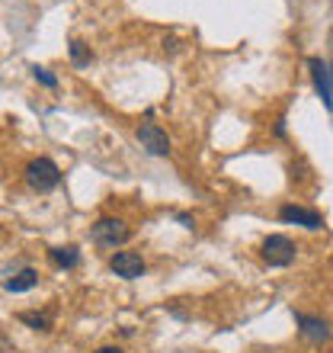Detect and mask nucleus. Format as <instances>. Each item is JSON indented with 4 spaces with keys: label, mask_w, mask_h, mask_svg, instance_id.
Returning a JSON list of instances; mask_svg holds the SVG:
<instances>
[{
    "label": "nucleus",
    "mask_w": 333,
    "mask_h": 353,
    "mask_svg": "<svg viewBox=\"0 0 333 353\" xmlns=\"http://www.w3.org/2000/svg\"><path fill=\"white\" fill-rule=\"evenodd\" d=\"M26 183L36 193H52L61 183V168L52 158H32L26 164Z\"/></svg>",
    "instance_id": "f257e3e1"
},
{
    "label": "nucleus",
    "mask_w": 333,
    "mask_h": 353,
    "mask_svg": "<svg viewBox=\"0 0 333 353\" xmlns=\"http://www.w3.org/2000/svg\"><path fill=\"white\" fill-rule=\"evenodd\" d=\"M259 257L269 263V267H288V263H295L298 257V244L286 234H269L263 248H259Z\"/></svg>",
    "instance_id": "f03ea898"
},
{
    "label": "nucleus",
    "mask_w": 333,
    "mask_h": 353,
    "mask_svg": "<svg viewBox=\"0 0 333 353\" xmlns=\"http://www.w3.org/2000/svg\"><path fill=\"white\" fill-rule=\"evenodd\" d=\"M93 241L103 244V248H122V244L131 238V228L122 219H112V215H103V219H96V225H93Z\"/></svg>",
    "instance_id": "7ed1b4c3"
},
{
    "label": "nucleus",
    "mask_w": 333,
    "mask_h": 353,
    "mask_svg": "<svg viewBox=\"0 0 333 353\" xmlns=\"http://www.w3.org/2000/svg\"><path fill=\"white\" fill-rule=\"evenodd\" d=\"M135 135H138L141 148L148 154H154V158H166L170 154V139H166V132L160 129L158 122H141Z\"/></svg>",
    "instance_id": "20e7f679"
},
{
    "label": "nucleus",
    "mask_w": 333,
    "mask_h": 353,
    "mask_svg": "<svg viewBox=\"0 0 333 353\" xmlns=\"http://www.w3.org/2000/svg\"><path fill=\"white\" fill-rule=\"evenodd\" d=\"M109 270L122 279H138V276H144L148 263H144V257L138 251H116L109 257Z\"/></svg>",
    "instance_id": "39448f33"
},
{
    "label": "nucleus",
    "mask_w": 333,
    "mask_h": 353,
    "mask_svg": "<svg viewBox=\"0 0 333 353\" xmlns=\"http://www.w3.org/2000/svg\"><path fill=\"white\" fill-rule=\"evenodd\" d=\"M279 219H282V222H292V225H301V228H308V232L324 228V219H321V212H314V209H305V205H295V203L282 205V209H279Z\"/></svg>",
    "instance_id": "423d86ee"
},
{
    "label": "nucleus",
    "mask_w": 333,
    "mask_h": 353,
    "mask_svg": "<svg viewBox=\"0 0 333 353\" xmlns=\"http://www.w3.org/2000/svg\"><path fill=\"white\" fill-rule=\"evenodd\" d=\"M308 68H311V77H314V87L321 93V100L333 110V68H327V61H321V58H311Z\"/></svg>",
    "instance_id": "0eeeda50"
},
{
    "label": "nucleus",
    "mask_w": 333,
    "mask_h": 353,
    "mask_svg": "<svg viewBox=\"0 0 333 353\" xmlns=\"http://www.w3.org/2000/svg\"><path fill=\"white\" fill-rule=\"evenodd\" d=\"M36 286H39V273L32 267H23L19 273L3 279V289H7V292H29V289H36Z\"/></svg>",
    "instance_id": "6e6552de"
},
{
    "label": "nucleus",
    "mask_w": 333,
    "mask_h": 353,
    "mask_svg": "<svg viewBox=\"0 0 333 353\" xmlns=\"http://www.w3.org/2000/svg\"><path fill=\"white\" fill-rule=\"evenodd\" d=\"M295 318H298V325H301V334H305L308 341L321 344V341L330 337V331H327V325L321 321V318H308V315H295Z\"/></svg>",
    "instance_id": "1a4fd4ad"
},
{
    "label": "nucleus",
    "mask_w": 333,
    "mask_h": 353,
    "mask_svg": "<svg viewBox=\"0 0 333 353\" xmlns=\"http://www.w3.org/2000/svg\"><path fill=\"white\" fill-rule=\"evenodd\" d=\"M48 261L55 263V267L74 270L77 263H80V251H77L74 244H67V248H52V251H48Z\"/></svg>",
    "instance_id": "9d476101"
},
{
    "label": "nucleus",
    "mask_w": 333,
    "mask_h": 353,
    "mask_svg": "<svg viewBox=\"0 0 333 353\" xmlns=\"http://www.w3.org/2000/svg\"><path fill=\"white\" fill-rule=\"evenodd\" d=\"M71 61H74L77 68H87L93 61V52L90 46H83L80 39H71Z\"/></svg>",
    "instance_id": "9b49d317"
},
{
    "label": "nucleus",
    "mask_w": 333,
    "mask_h": 353,
    "mask_svg": "<svg viewBox=\"0 0 333 353\" xmlns=\"http://www.w3.org/2000/svg\"><path fill=\"white\" fill-rule=\"evenodd\" d=\"M19 321H23V325H29L32 331H52V318L42 315V312H23V315H19Z\"/></svg>",
    "instance_id": "f8f14e48"
},
{
    "label": "nucleus",
    "mask_w": 333,
    "mask_h": 353,
    "mask_svg": "<svg viewBox=\"0 0 333 353\" xmlns=\"http://www.w3.org/2000/svg\"><path fill=\"white\" fill-rule=\"evenodd\" d=\"M32 77H36V81H39V84H45V87H52V90H55V87H58V77L55 74H48V71H45V68H32Z\"/></svg>",
    "instance_id": "ddd939ff"
},
{
    "label": "nucleus",
    "mask_w": 333,
    "mask_h": 353,
    "mask_svg": "<svg viewBox=\"0 0 333 353\" xmlns=\"http://www.w3.org/2000/svg\"><path fill=\"white\" fill-rule=\"evenodd\" d=\"M176 222H180V225H183V228H193V215H186V212H180V215H176Z\"/></svg>",
    "instance_id": "4468645a"
},
{
    "label": "nucleus",
    "mask_w": 333,
    "mask_h": 353,
    "mask_svg": "<svg viewBox=\"0 0 333 353\" xmlns=\"http://www.w3.org/2000/svg\"><path fill=\"white\" fill-rule=\"evenodd\" d=\"M96 353H125V350H122V347H100Z\"/></svg>",
    "instance_id": "2eb2a0df"
}]
</instances>
